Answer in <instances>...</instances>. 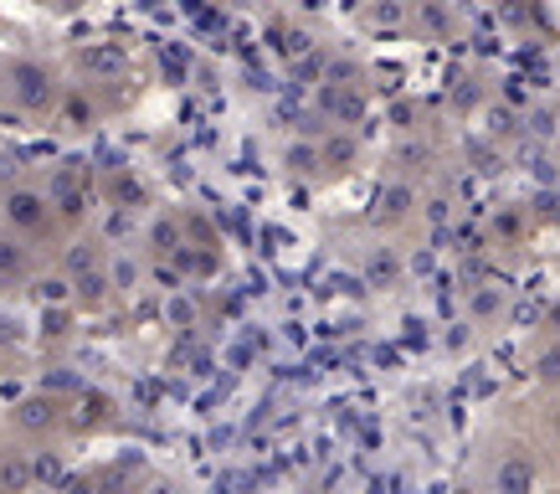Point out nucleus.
<instances>
[{
    "mask_svg": "<svg viewBox=\"0 0 560 494\" xmlns=\"http://www.w3.org/2000/svg\"><path fill=\"white\" fill-rule=\"evenodd\" d=\"M62 83L42 57H0V108L11 119H51Z\"/></svg>",
    "mask_w": 560,
    "mask_h": 494,
    "instance_id": "1",
    "label": "nucleus"
},
{
    "mask_svg": "<svg viewBox=\"0 0 560 494\" xmlns=\"http://www.w3.org/2000/svg\"><path fill=\"white\" fill-rule=\"evenodd\" d=\"M0 227L26 238L32 248H42V242L57 232V206H51V196L42 186H32V181L5 186L0 191Z\"/></svg>",
    "mask_w": 560,
    "mask_h": 494,
    "instance_id": "2",
    "label": "nucleus"
},
{
    "mask_svg": "<svg viewBox=\"0 0 560 494\" xmlns=\"http://www.w3.org/2000/svg\"><path fill=\"white\" fill-rule=\"evenodd\" d=\"M5 427L16 438H26V444H47V438H57L68 427V402H57V397H26V402L11 407Z\"/></svg>",
    "mask_w": 560,
    "mask_h": 494,
    "instance_id": "3",
    "label": "nucleus"
},
{
    "mask_svg": "<svg viewBox=\"0 0 560 494\" xmlns=\"http://www.w3.org/2000/svg\"><path fill=\"white\" fill-rule=\"evenodd\" d=\"M32 278H36V248L26 238H16V232L0 227V299L26 294Z\"/></svg>",
    "mask_w": 560,
    "mask_h": 494,
    "instance_id": "4",
    "label": "nucleus"
},
{
    "mask_svg": "<svg viewBox=\"0 0 560 494\" xmlns=\"http://www.w3.org/2000/svg\"><path fill=\"white\" fill-rule=\"evenodd\" d=\"M540 381H550V387H560V345H550L540 356Z\"/></svg>",
    "mask_w": 560,
    "mask_h": 494,
    "instance_id": "5",
    "label": "nucleus"
}]
</instances>
